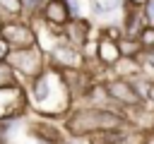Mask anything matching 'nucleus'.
<instances>
[{"mask_svg": "<svg viewBox=\"0 0 154 144\" xmlns=\"http://www.w3.org/2000/svg\"><path fill=\"white\" fill-rule=\"evenodd\" d=\"M94 58H96V62H99L101 67H116V65L123 60L118 41L101 36V38L96 41V48H94Z\"/></svg>", "mask_w": 154, "mask_h": 144, "instance_id": "7", "label": "nucleus"}, {"mask_svg": "<svg viewBox=\"0 0 154 144\" xmlns=\"http://www.w3.org/2000/svg\"><path fill=\"white\" fill-rule=\"evenodd\" d=\"M0 7L10 17H19L22 14V0H0Z\"/></svg>", "mask_w": 154, "mask_h": 144, "instance_id": "12", "label": "nucleus"}, {"mask_svg": "<svg viewBox=\"0 0 154 144\" xmlns=\"http://www.w3.org/2000/svg\"><path fill=\"white\" fill-rule=\"evenodd\" d=\"M89 31H91V26H89V22H87L84 17H79V19H70V22L63 26L65 43H70V46H75V48L87 46V41H89Z\"/></svg>", "mask_w": 154, "mask_h": 144, "instance_id": "8", "label": "nucleus"}, {"mask_svg": "<svg viewBox=\"0 0 154 144\" xmlns=\"http://www.w3.org/2000/svg\"><path fill=\"white\" fill-rule=\"evenodd\" d=\"M7 53H10V46L0 38V62H2V60H7Z\"/></svg>", "mask_w": 154, "mask_h": 144, "instance_id": "14", "label": "nucleus"}, {"mask_svg": "<svg viewBox=\"0 0 154 144\" xmlns=\"http://www.w3.org/2000/svg\"><path fill=\"white\" fill-rule=\"evenodd\" d=\"M147 103L154 108V82H152V89H149V98H147Z\"/></svg>", "mask_w": 154, "mask_h": 144, "instance_id": "17", "label": "nucleus"}, {"mask_svg": "<svg viewBox=\"0 0 154 144\" xmlns=\"http://www.w3.org/2000/svg\"><path fill=\"white\" fill-rule=\"evenodd\" d=\"M5 62L14 70L17 77H24L26 82L36 79V77L48 67L46 55H43V50L38 48V43H36V46H26V48H10Z\"/></svg>", "mask_w": 154, "mask_h": 144, "instance_id": "2", "label": "nucleus"}, {"mask_svg": "<svg viewBox=\"0 0 154 144\" xmlns=\"http://www.w3.org/2000/svg\"><path fill=\"white\" fill-rule=\"evenodd\" d=\"M51 62H53L55 70H79L84 60L79 58V53H77L75 46H70V43H60V46L53 48V53H51Z\"/></svg>", "mask_w": 154, "mask_h": 144, "instance_id": "6", "label": "nucleus"}, {"mask_svg": "<svg viewBox=\"0 0 154 144\" xmlns=\"http://www.w3.org/2000/svg\"><path fill=\"white\" fill-rule=\"evenodd\" d=\"M38 17H41L46 24L63 29V26L72 19V12H70L67 0H46L43 7H41V14H38Z\"/></svg>", "mask_w": 154, "mask_h": 144, "instance_id": "5", "label": "nucleus"}, {"mask_svg": "<svg viewBox=\"0 0 154 144\" xmlns=\"http://www.w3.org/2000/svg\"><path fill=\"white\" fill-rule=\"evenodd\" d=\"M137 41L142 43V50H144V53L154 50V26H144L142 34L137 36Z\"/></svg>", "mask_w": 154, "mask_h": 144, "instance_id": "10", "label": "nucleus"}, {"mask_svg": "<svg viewBox=\"0 0 154 144\" xmlns=\"http://www.w3.org/2000/svg\"><path fill=\"white\" fill-rule=\"evenodd\" d=\"M142 14H144V22L147 26H154V0H147L144 7H142Z\"/></svg>", "mask_w": 154, "mask_h": 144, "instance_id": "13", "label": "nucleus"}, {"mask_svg": "<svg viewBox=\"0 0 154 144\" xmlns=\"http://www.w3.org/2000/svg\"><path fill=\"white\" fill-rule=\"evenodd\" d=\"M101 89H103V94L118 106V108H140L144 101L137 96V91H135V86H132V82L130 79H125V77H113V79H106L103 84H101Z\"/></svg>", "mask_w": 154, "mask_h": 144, "instance_id": "3", "label": "nucleus"}, {"mask_svg": "<svg viewBox=\"0 0 154 144\" xmlns=\"http://www.w3.org/2000/svg\"><path fill=\"white\" fill-rule=\"evenodd\" d=\"M65 134L70 137H91V134H111L123 132L128 127V118L116 108H96L84 106L70 110V115L63 122Z\"/></svg>", "mask_w": 154, "mask_h": 144, "instance_id": "1", "label": "nucleus"}, {"mask_svg": "<svg viewBox=\"0 0 154 144\" xmlns=\"http://www.w3.org/2000/svg\"><path fill=\"white\" fill-rule=\"evenodd\" d=\"M142 144H154V132H144V139Z\"/></svg>", "mask_w": 154, "mask_h": 144, "instance_id": "16", "label": "nucleus"}, {"mask_svg": "<svg viewBox=\"0 0 154 144\" xmlns=\"http://www.w3.org/2000/svg\"><path fill=\"white\" fill-rule=\"evenodd\" d=\"M19 82H17V74H14V70L2 60L0 62V89H10V86H17Z\"/></svg>", "mask_w": 154, "mask_h": 144, "instance_id": "9", "label": "nucleus"}, {"mask_svg": "<svg viewBox=\"0 0 154 144\" xmlns=\"http://www.w3.org/2000/svg\"><path fill=\"white\" fill-rule=\"evenodd\" d=\"M36 144H48V142H41V139H36Z\"/></svg>", "mask_w": 154, "mask_h": 144, "instance_id": "18", "label": "nucleus"}, {"mask_svg": "<svg viewBox=\"0 0 154 144\" xmlns=\"http://www.w3.org/2000/svg\"><path fill=\"white\" fill-rule=\"evenodd\" d=\"M46 0H22V14H41Z\"/></svg>", "mask_w": 154, "mask_h": 144, "instance_id": "11", "label": "nucleus"}, {"mask_svg": "<svg viewBox=\"0 0 154 144\" xmlns=\"http://www.w3.org/2000/svg\"><path fill=\"white\" fill-rule=\"evenodd\" d=\"M0 38L10 46V48H26V46H36V31L29 22L12 17L7 22L0 24Z\"/></svg>", "mask_w": 154, "mask_h": 144, "instance_id": "4", "label": "nucleus"}, {"mask_svg": "<svg viewBox=\"0 0 154 144\" xmlns=\"http://www.w3.org/2000/svg\"><path fill=\"white\" fill-rule=\"evenodd\" d=\"M152 132H154V127H152Z\"/></svg>", "mask_w": 154, "mask_h": 144, "instance_id": "19", "label": "nucleus"}, {"mask_svg": "<svg viewBox=\"0 0 154 144\" xmlns=\"http://www.w3.org/2000/svg\"><path fill=\"white\" fill-rule=\"evenodd\" d=\"M144 2H147V0H125V5H128V7H137V10H142V7H144Z\"/></svg>", "mask_w": 154, "mask_h": 144, "instance_id": "15", "label": "nucleus"}]
</instances>
